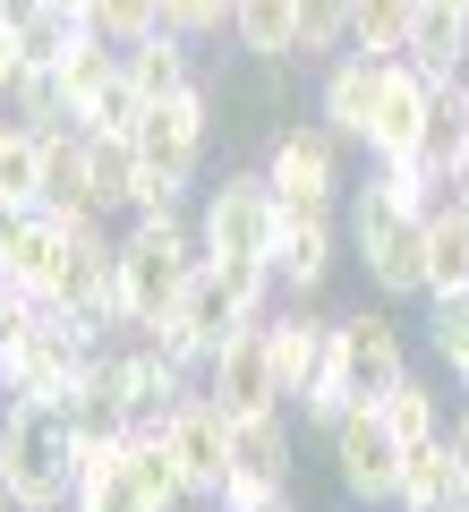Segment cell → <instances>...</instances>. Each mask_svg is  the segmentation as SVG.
<instances>
[{
    "label": "cell",
    "instance_id": "3",
    "mask_svg": "<svg viewBox=\"0 0 469 512\" xmlns=\"http://www.w3.org/2000/svg\"><path fill=\"white\" fill-rule=\"evenodd\" d=\"M205 265V239L188 214H137L120 222V333H145L180 308L188 274Z\"/></svg>",
    "mask_w": 469,
    "mask_h": 512
},
{
    "label": "cell",
    "instance_id": "13",
    "mask_svg": "<svg viewBox=\"0 0 469 512\" xmlns=\"http://www.w3.org/2000/svg\"><path fill=\"white\" fill-rule=\"evenodd\" d=\"M154 436H163V444H171V461L188 470V495H197V504H214L222 478H231V419L205 402V384L188 393L180 410H171L163 427H154Z\"/></svg>",
    "mask_w": 469,
    "mask_h": 512
},
{
    "label": "cell",
    "instance_id": "44",
    "mask_svg": "<svg viewBox=\"0 0 469 512\" xmlns=\"http://www.w3.org/2000/svg\"><path fill=\"white\" fill-rule=\"evenodd\" d=\"M452 94H461V103H469V52H461V77H452Z\"/></svg>",
    "mask_w": 469,
    "mask_h": 512
},
{
    "label": "cell",
    "instance_id": "26",
    "mask_svg": "<svg viewBox=\"0 0 469 512\" xmlns=\"http://www.w3.org/2000/svg\"><path fill=\"white\" fill-rule=\"evenodd\" d=\"M376 410L393 419V436H401V444H435V436L452 427V410H444V393H435V376H427V367H410V376H401Z\"/></svg>",
    "mask_w": 469,
    "mask_h": 512
},
{
    "label": "cell",
    "instance_id": "45",
    "mask_svg": "<svg viewBox=\"0 0 469 512\" xmlns=\"http://www.w3.org/2000/svg\"><path fill=\"white\" fill-rule=\"evenodd\" d=\"M9 137H18V120H9V103H0V146H9Z\"/></svg>",
    "mask_w": 469,
    "mask_h": 512
},
{
    "label": "cell",
    "instance_id": "32",
    "mask_svg": "<svg viewBox=\"0 0 469 512\" xmlns=\"http://www.w3.org/2000/svg\"><path fill=\"white\" fill-rule=\"evenodd\" d=\"M9 18H18V35H26V60H43V69H52V60L86 35V18H77V9H60V0H18Z\"/></svg>",
    "mask_w": 469,
    "mask_h": 512
},
{
    "label": "cell",
    "instance_id": "47",
    "mask_svg": "<svg viewBox=\"0 0 469 512\" xmlns=\"http://www.w3.org/2000/svg\"><path fill=\"white\" fill-rule=\"evenodd\" d=\"M265 512H307V504H299V495H282V504H265Z\"/></svg>",
    "mask_w": 469,
    "mask_h": 512
},
{
    "label": "cell",
    "instance_id": "5",
    "mask_svg": "<svg viewBox=\"0 0 469 512\" xmlns=\"http://www.w3.org/2000/svg\"><path fill=\"white\" fill-rule=\"evenodd\" d=\"M256 171L273 180V197H282L290 214H333L342 188H350V180H342V137H333L316 111L273 128V146H265V163H256Z\"/></svg>",
    "mask_w": 469,
    "mask_h": 512
},
{
    "label": "cell",
    "instance_id": "21",
    "mask_svg": "<svg viewBox=\"0 0 469 512\" xmlns=\"http://www.w3.org/2000/svg\"><path fill=\"white\" fill-rule=\"evenodd\" d=\"M231 43L256 69H290L299 60V0H231Z\"/></svg>",
    "mask_w": 469,
    "mask_h": 512
},
{
    "label": "cell",
    "instance_id": "10",
    "mask_svg": "<svg viewBox=\"0 0 469 512\" xmlns=\"http://www.w3.org/2000/svg\"><path fill=\"white\" fill-rule=\"evenodd\" d=\"M333 359H342V376H350V393L359 402H384L401 376H410V342H401V316L384 308H350V316H333Z\"/></svg>",
    "mask_w": 469,
    "mask_h": 512
},
{
    "label": "cell",
    "instance_id": "27",
    "mask_svg": "<svg viewBox=\"0 0 469 512\" xmlns=\"http://www.w3.org/2000/svg\"><path fill=\"white\" fill-rule=\"evenodd\" d=\"M9 120H18L26 137H60V128H77L69 94H60V77L43 69V60H26V69H18V86H9Z\"/></svg>",
    "mask_w": 469,
    "mask_h": 512
},
{
    "label": "cell",
    "instance_id": "1",
    "mask_svg": "<svg viewBox=\"0 0 469 512\" xmlns=\"http://www.w3.org/2000/svg\"><path fill=\"white\" fill-rule=\"evenodd\" d=\"M342 239H350V256H359L367 291H376L384 308H401V299H427V214H418L410 197H393L376 171H367V188H350Z\"/></svg>",
    "mask_w": 469,
    "mask_h": 512
},
{
    "label": "cell",
    "instance_id": "16",
    "mask_svg": "<svg viewBox=\"0 0 469 512\" xmlns=\"http://www.w3.org/2000/svg\"><path fill=\"white\" fill-rule=\"evenodd\" d=\"M376 69H384V60H367V52H333L325 69H316V120H325L342 146H367V120H376Z\"/></svg>",
    "mask_w": 469,
    "mask_h": 512
},
{
    "label": "cell",
    "instance_id": "49",
    "mask_svg": "<svg viewBox=\"0 0 469 512\" xmlns=\"http://www.w3.org/2000/svg\"><path fill=\"white\" fill-rule=\"evenodd\" d=\"M9 9H18V0H0V18H9Z\"/></svg>",
    "mask_w": 469,
    "mask_h": 512
},
{
    "label": "cell",
    "instance_id": "15",
    "mask_svg": "<svg viewBox=\"0 0 469 512\" xmlns=\"http://www.w3.org/2000/svg\"><path fill=\"white\" fill-rule=\"evenodd\" d=\"M265 350H273V376H282V402H299L307 384L325 376L333 316H316V299H282V308L265 316Z\"/></svg>",
    "mask_w": 469,
    "mask_h": 512
},
{
    "label": "cell",
    "instance_id": "17",
    "mask_svg": "<svg viewBox=\"0 0 469 512\" xmlns=\"http://www.w3.org/2000/svg\"><path fill=\"white\" fill-rule=\"evenodd\" d=\"M469 291V197L452 180H435L427 197V299Z\"/></svg>",
    "mask_w": 469,
    "mask_h": 512
},
{
    "label": "cell",
    "instance_id": "9",
    "mask_svg": "<svg viewBox=\"0 0 469 512\" xmlns=\"http://www.w3.org/2000/svg\"><path fill=\"white\" fill-rule=\"evenodd\" d=\"M43 308H60L86 333H120V231H111V222L86 231V239H69V265H60V282H52Z\"/></svg>",
    "mask_w": 469,
    "mask_h": 512
},
{
    "label": "cell",
    "instance_id": "8",
    "mask_svg": "<svg viewBox=\"0 0 469 512\" xmlns=\"http://www.w3.org/2000/svg\"><path fill=\"white\" fill-rule=\"evenodd\" d=\"M205 146H214V86H188L137 120V163L163 171L171 188H188L205 171Z\"/></svg>",
    "mask_w": 469,
    "mask_h": 512
},
{
    "label": "cell",
    "instance_id": "11",
    "mask_svg": "<svg viewBox=\"0 0 469 512\" xmlns=\"http://www.w3.org/2000/svg\"><path fill=\"white\" fill-rule=\"evenodd\" d=\"M435 77L410 69V60H384L376 69V120H367V163H401V154L427 146V120H435Z\"/></svg>",
    "mask_w": 469,
    "mask_h": 512
},
{
    "label": "cell",
    "instance_id": "19",
    "mask_svg": "<svg viewBox=\"0 0 469 512\" xmlns=\"http://www.w3.org/2000/svg\"><path fill=\"white\" fill-rule=\"evenodd\" d=\"M197 52H205V43H188V35H171V26H154V35H137V43L120 52V69H128V86H137L145 103H171V94L205 86V77H197Z\"/></svg>",
    "mask_w": 469,
    "mask_h": 512
},
{
    "label": "cell",
    "instance_id": "18",
    "mask_svg": "<svg viewBox=\"0 0 469 512\" xmlns=\"http://www.w3.org/2000/svg\"><path fill=\"white\" fill-rule=\"evenodd\" d=\"M231 478H265V487H299V436H290V410L265 419H231Z\"/></svg>",
    "mask_w": 469,
    "mask_h": 512
},
{
    "label": "cell",
    "instance_id": "48",
    "mask_svg": "<svg viewBox=\"0 0 469 512\" xmlns=\"http://www.w3.org/2000/svg\"><path fill=\"white\" fill-rule=\"evenodd\" d=\"M60 9H77V18H86V0H60Z\"/></svg>",
    "mask_w": 469,
    "mask_h": 512
},
{
    "label": "cell",
    "instance_id": "14",
    "mask_svg": "<svg viewBox=\"0 0 469 512\" xmlns=\"http://www.w3.org/2000/svg\"><path fill=\"white\" fill-rule=\"evenodd\" d=\"M333 265H342V222L282 205V231H273V282H282V299H316L333 282Z\"/></svg>",
    "mask_w": 469,
    "mask_h": 512
},
{
    "label": "cell",
    "instance_id": "2",
    "mask_svg": "<svg viewBox=\"0 0 469 512\" xmlns=\"http://www.w3.org/2000/svg\"><path fill=\"white\" fill-rule=\"evenodd\" d=\"M103 342H111V333H86V325H69L60 308L35 299V316H26L18 333H0V384H9V402L77 410V393H86Z\"/></svg>",
    "mask_w": 469,
    "mask_h": 512
},
{
    "label": "cell",
    "instance_id": "30",
    "mask_svg": "<svg viewBox=\"0 0 469 512\" xmlns=\"http://www.w3.org/2000/svg\"><path fill=\"white\" fill-rule=\"evenodd\" d=\"M427 350H435V367H444L452 393H469V291L427 299Z\"/></svg>",
    "mask_w": 469,
    "mask_h": 512
},
{
    "label": "cell",
    "instance_id": "38",
    "mask_svg": "<svg viewBox=\"0 0 469 512\" xmlns=\"http://www.w3.org/2000/svg\"><path fill=\"white\" fill-rule=\"evenodd\" d=\"M18 69H26V35H18V18H0V103L18 86Z\"/></svg>",
    "mask_w": 469,
    "mask_h": 512
},
{
    "label": "cell",
    "instance_id": "29",
    "mask_svg": "<svg viewBox=\"0 0 469 512\" xmlns=\"http://www.w3.org/2000/svg\"><path fill=\"white\" fill-rule=\"evenodd\" d=\"M410 26H418V0H359V9H350V52L401 60L410 52Z\"/></svg>",
    "mask_w": 469,
    "mask_h": 512
},
{
    "label": "cell",
    "instance_id": "20",
    "mask_svg": "<svg viewBox=\"0 0 469 512\" xmlns=\"http://www.w3.org/2000/svg\"><path fill=\"white\" fill-rule=\"evenodd\" d=\"M393 512H469V470L444 436L401 453V504Z\"/></svg>",
    "mask_w": 469,
    "mask_h": 512
},
{
    "label": "cell",
    "instance_id": "34",
    "mask_svg": "<svg viewBox=\"0 0 469 512\" xmlns=\"http://www.w3.org/2000/svg\"><path fill=\"white\" fill-rule=\"evenodd\" d=\"M461 146H469V103L444 86V94H435V120H427V146H418V154H427V171H435V180H452Z\"/></svg>",
    "mask_w": 469,
    "mask_h": 512
},
{
    "label": "cell",
    "instance_id": "37",
    "mask_svg": "<svg viewBox=\"0 0 469 512\" xmlns=\"http://www.w3.org/2000/svg\"><path fill=\"white\" fill-rule=\"evenodd\" d=\"M163 26L188 43H214V35H231V0H163Z\"/></svg>",
    "mask_w": 469,
    "mask_h": 512
},
{
    "label": "cell",
    "instance_id": "35",
    "mask_svg": "<svg viewBox=\"0 0 469 512\" xmlns=\"http://www.w3.org/2000/svg\"><path fill=\"white\" fill-rule=\"evenodd\" d=\"M0 197L9 205H26V214H35L43 205V137H9V146H0Z\"/></svg>",
    "mask_w": 469,
    "mask_h": 512
},
{
    "label": "cell",
    "instance_id": "42",
    "mask_svg": "<svg viewBox=\"0 0 469 512\" xmlns=\"http://www.w3.org/2000/svg\"><path fill=\"white\" fill-rule=\"evenodd\" d=\"M418 9H435V18H452V26H469V0H418Z\"/></svg>",
    "mask_w": 469,
    "mask_h": 512
},
{
    "label": "cell",
    "instance_id": "43",
    "mask_svg": "<svg viewBox=\"0 0 469 512\" xmlns=\"http://www.w3.org/2000/svg\"><path fill=\"white\" fill-rule=\"evenodd\" d=\"M452 188H461V197H469V146H461V163H452Z\"/></svg>",
    "mask_w": 469,
    "mask_h": 512
},
{
    "label": "cell",
    "instance_id": "7",
    "mask_svg": "<svg viewBox=\"0 0 469 512\" xmlns=\"http://www.w3.org/2000/svg\"><path fill=\"white\" fill-rule=\"evenodd\" d=\"M325 444H333V478H342L350 504H367V512H393L401 504V453H410V444L393 436V419H384L376 402L342 410V419L325 427Z\"/></svg>",
    "mask_w": 469,
    "mask_h": 512
},
{
    "label": "cell",
    "instance_id": "50",
    "mask_svg": "<svg viewBox=\"0 0 469 512\" xmlns=\"http://www.w3.org/2000/svg\"><path fill=\"white\" fill-rule=\"evenodd\" d=\"M0 393H9V384H0Z\"/></svg>",
    "mask_w": 469,
    "mask_h": 512
},
{
    "label": "cell",
    "instance_id": "31",
    "mask_svg": "<svg viewBox=\"0 0 469 512\" xmlns=\"http://www.w3.org/2000/svg\"><path fill=\"white\" fill-rule=\"evenodd\" d=\"M461 52H469V26H452V18H435V9H418V26H410V69H427L435 86H452L461 77Z\"/></svg>",
    "mask_w": 469,
    "mask_h": 512
},
{
    "label": "cell",
    "instance_id": "39",
    "mask_svg": "<svg viewBox=\"0 0 469 512\" xmlns=\"http://www.w3.org/2000/svg\"><path fill=\"white\" fill-rule=\"evenodd\" d=\"M26 316H35V299L18 291V274H9V256H0V333H18Z\"/></svg>",
    "mask_w": 469,
    "mask_h": 512
},
{
    "label": "cell",
    "instance_id": "36",
    "mask_svg": "<svg viewBox=\"0 0 469 512\" xmlns=\"http://www.w3.org/2000/svg\"><path fill=\"white\" fill-rule=\"evenodd\" d=\"M86 26L103 43H137V35H154V26H163V0H86Z\"/></svg>",
    "mask_w": 469,
    "mask_h": 512
},
{
    "label": "cell",
    "instance_id": "23",
    "mask_svg": "<svg viewBox=\"0 0 469 512\" xmlns=\"http://www.w3.org/2000/svg\"><path fill=\"white\" fill-rule=\"evenodd\" d=\"M137 137H86V205L103 222L137 214Z\"/></svg>",
    "mask_w": 469,
    "mask_h": 512
},
{
    "label": "cell",
    "instance_id": "22",
    "mask_svg": "<svg viewBox=\"0 0 469 512\" xmlns=\"http://www.w3.org/2000/svg\"><path fill=\"white\" fill-rule=\"evenodd\" d=\"M120 487L137 495V512H197V495H188V470L171 461L163 436H128V470Z\"/></svg>",
    "mask_w": 469,
    "mask_h": 512
},
{
    "label": "cell",
    "instance_id": "28",
    "mask_svg": "<svg viewBox=\"0 0 469 512\" xmlns=\"http://www.w3.org/2000/svg\"><path fill=\"white\" fill-rule=\"evenodd\" d=\"M52 77H60V94H69V111H86L94 94H103L111 77H120V43H103V35L86 26V35H77L69 52L52 60Z\"/></svg>",
    "mask_w": 469,
    "mask_h": 512
},
{
    "label": "cell",
    "instance_id": "25",
    "mask_svg": "<svg viewBox=\"0 0 469 512\" xmlns=\"http://www.w3.org/2000/svg\"><path fill=\"white\" fill-rule=\"evenodd\" d=\"M35 214H94L86 205V128H60L43 137V205ZM103 222V214H94Z\"/></svg>",
    "mask_w": 469,
    "mask_h": 512
},
{
    "label": "cell",
    "instance_id": "33",
    "mask_svg": "<svg viewBox=\"0 0 469 512\" xmlns=\"http://www.w3.org/2000/svg\"><path fill=\"white\" fill-rule=\"evenodd\" d=\"M145 111H154V103H145V94L128 86V69H120V77H111V86L94 94L86 111H77V128H86V137H137V120H145Z\"/></svg>",
    "mask_w": 469,
    "mask_h": 512
},
{
    "label": "cell",
    "instance_id": "46",
    "mask_svg": "<svg viewBox=\"0 0 469 512\" xmlns=\"http://www.w3.org/2000/svg\"><path fill=\"white\" fill-rule=\"evenodd\" d=\"M0 512H18V495H9V470H0Z\"/></svg>",
    "mask_w": 469,
    "mask_h": 512
},
{
    "label": "cell",
    "instance_id": "6",
    "mask_svg": "<svg viewBox=\"0 0 469 512\" xmlns=\"http://www.w3.org/2000/svg\"><path fill=\"white\" fill-rule=\"evenodd\" d=\"M273 231H282V197L256 163H231L197 205V239L205 256H265L273 265Z\"/></svg>",
    "mask_w": 469,
    "mask_h": 512
},
{
    "label": "cell",
    "instance_id": "4",
    "mask_svg": "<svg viewBox=\"0 0 469 512\" xmlns=\"http://www.w3.org/2000/svg\"><path fill=\"white\" fill-rule=\"evenodd\" d=\"M0 470H9L18 512H69V504H77V419H69V410L9 402V427H0Z\"/></svg>",
    "mask_w": 469,
    "mask_h": 512
},
{
    "label": "cell",
    "instance_id": "41",
    "mask_svg": "<svg viewBox=\"0 0 469 512\" xmlns=\"http://www.w3.org/2000/svg\"><path fill=\"white\" fill-rule=\"evenodd\" d=\"M18 222H26V205H9V197H0V256H9V239H18Z\"/></svg>",
    "mask_w": 469,
    "mask_h": 512
},
{
    "label": "cell",
    "instance_id": "12",
    "mask_svg": "<svg viewBox=\"0 0 469 512\" xmlns=\"http://www.w3.org/2000/svg\"><path fill=\"white\" fill-rule=\"evenodd\" d=\"M205 402L222 419H265V410H290L282 402V376H273V350H265V325H239L231 342L214 350L205 367Z\"/></svg>",
    "mask_w": 469,
    "mask_h": 512
},
{
    "label": "cell",
    "instance_id": "24",
    "mask_svg": "<svg viewBox=\"0 0 469 512\" xmlns=\"http://www.w3.org/2000/svg\"><path fill=\"white\" fill-rule=\"evenodd\" d=\"M60 265H69V231H60L52 214H26L18 239H9V274H18V291L26 299H52Z\"/></svg>",
    "mask_w": 469,
    "mask_h": 512
},
{
    "label": "cell",
    "instance_id": "40",
    "mask_svg": "<svg viewBox=\"0 0 469 512\" xmlns=\"http://www.w3.org/2000/svg\"><path fill=\"white\" fill-rule=\"evenodd\" d=\"M444 444L461 453V470H469V393H461V410H452V427H444Z\"/></svg>",
    "mask_w": 469,
    "mask_h": 512
}]
</instances>
